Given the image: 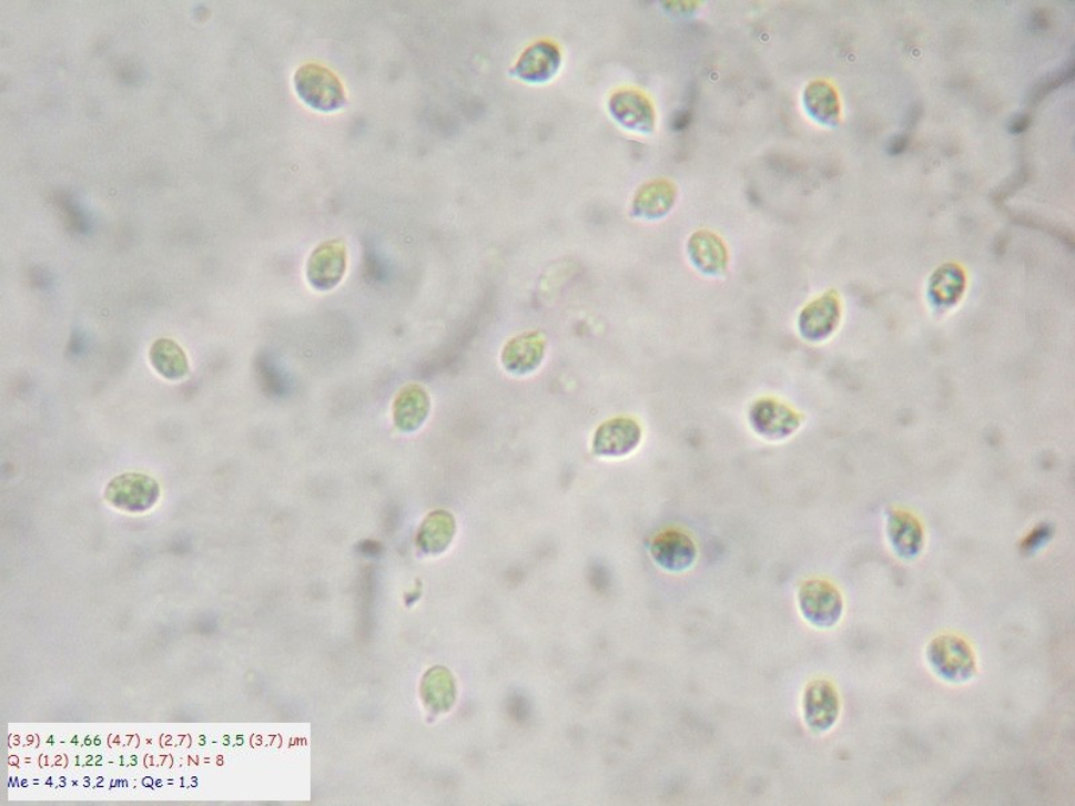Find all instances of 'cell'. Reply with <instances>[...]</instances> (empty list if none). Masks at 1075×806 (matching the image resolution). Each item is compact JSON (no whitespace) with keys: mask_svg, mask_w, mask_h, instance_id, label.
Segmentation results:
<instances>
[{"mask_svg":"<svg viewBox=\"0 0 1075 806\" xmlns=\"http://www.w3.org/2000/svg\"><path fill=\"white\" fill-rule=\"evenodd\" d=\"M294 85L298 99L315 111L331 113L339 111L347 103L339 79L329 69L317 63L298 68Z\"/></svg>","mask_w":1075,"mask_h":806,"instance_id":"6da1fadb","label":"cell"},{"mask_svg":"<svg viewBox=\"0 0 1075 806\" xmlns=\"http://www.w3.org/2000/svg\"><path fill=\"white\" fill-rule=\"evenodd\" d=\"M429 397L422 386L409 385L399 391L394 401L393 416L399 430L410 433L423 427L429 415Z\"/></svg>","mask_w":1075,"mask_h":806,"instance_id":"9a60e30c","label":"cell"},{"mask_svg":"<svg viewBox=\"0 0 1075 806\" xmlns=\"http://www.w3.org/2000/svg\"><path fill=\"white\" fill-rule=\"evenodd\" d=\"M608 112L621 129L638 135H651L657 114L651 100L636 89H621L608 100Z\"/></svg>","mask_w":1075,"mask_h":806,"instance_id":"5b68a950","label":"cell"},{"mask_svg":"<svg viewBox=\"0 0 1075 806\" xmlns=\"http://www.w3.org/2000/svg\"><path fill=\"white\" fill-rule=\"evenodd\" d=\"M799 608L808 623L820 630L835 626L844 612L841 592L822 580L808 581L800 588Z\"/></svg>","mask_w":1075,"mask_h":806,"instance_id":"3957f363","label":"cell"},{"mask_svg":"<svg viewBox=\"0 0 1075 806\" xmlns=\"http://www.w3.org/2000/svg\"><path fill=\"white\" fill-rule=\"evenodd\" d=\"M803 101L808 116L815 122L823 125L836 124L841 104L830 84L824 81L812 82L805 88Z\"/></svg>","mask_w":1075,"mask_h":806,"instance_id":"2e32d148","label":"cell"},{"mask_svg":"<svg viewBox=\"0 0 1075 806\" xmlns=\"http://www.w3.org/2000/svg\"><path fill=\"white\" fill-rule=\"evenodd\" d=\"M159 497H161V490L158 482L144 473L120 475L107 486L105 490L108 503L129 512H144L152 509Z\"/></svg>","mask_w":1075,"mask_h":806,"instance_id":"277c9868","label":"cell"},{"mask_svg":"<svg viewBox=\"0 0 1075 806\" xmlns=\"http://www.w3.org/2000/svg\"><path fill=\"white\" fill-rule=\"evenodd\" d=\"M347 269L346 245L339 239L317 246L307 264L308 283L317 290H329L342 282Z\"/></svg>","mask_w":1075,"mask_h":806,"instance_id":"52a82bcc","label":"cell"},{"mask_svg":"<svg viewBox=\"0 0 1075 806\" xmlns=\"http://www.w3.org/2000/svg\"><path fill=\"white\" fill-rule=\"evenodd\" d=\"M926 660L934 674L944 682L963 684L976 675V659L965 640L952 634L929 643Z\"/></svg>","mask_w":1075,"mask_h":806,"instance_id":"7a4b0ae2","label":"cell"},{"mask_svg":"<svg viewBox=\"0 0 1075 806\" xmlns=\"http://www.w3.org/2000/svg\"><path fill=\"white\" fill-rule=\"evenodd\" d=\"M546 354V339L539 333H525L515 336L501 353V364L514 376H527L542 365Z\"/></svg>","mask_w":1075,"mask_h":806,"instance_id":"7c38bea8","label":"cell"},{"mask_svg":"<svg viewBox=\"0 0 1075 806\" xmlns=\"http://www.w3.org/2000/svg\"><path fill=\"white\" fill-rule=\"evenodd\" d=\"M748 420L757 435L768 440H780L798 428V417L784 405L773 399H760L749 410Z\"/></svg>","mask_w":1075,"mask_h":806,"instance_id":"8fae6325","label":"cell"},{"mask_svg":"<svg viewBox=\"0 0 1075 806\" xmlns=\"http://www.w3.org/2000/svg\"><path fill=\"white\" fill-rule=\"evenodd\" d=\"M906 145H907L906 136L895 137L892 144H890V147H889L890 154H901V152L906 149Z\"/></svg>","mask_w":1075,"mask_h":806,"instance_id":"ffe728a7","label":"cell"},{"mask_svg":"<svg viewBox=\"0 0 1075 806\" xmlns=\"http://www.w3.org/2000/svg\"><path fill=\"white\" fill-rule=\"evenodd\" d=\"M890 541L901 558L912 560L921 550L922 535L917 524L912 519H895L889 530Z\"/></svg>","mask_w":1075,"mask_h":806,"instance_id":"ac0fdd59","label":"cell"},{"mask_svg":"<svg viewBox=\"0 0 1075 806\" xmlns=\"http://www.w3.org/2000/svg\"><path fill=\"white\" fill-rule=\"evenodd\" d=\"M807 726L815 733L829 732L841 714V700L830 682L819 681L808 685L803 697Z\"/></svg>","mask_w":1075,"mask_h":806,"instance_id":"9c48e42d","label":"cell"},{"mask_svg":"<svg viewBox=\"0 0 1075 806\" xmlns=\"http://www.w3.org/2000/svg\"><path fill=\"white\" fill-rule=\"evenodd\" d=\"M677 202V188L670 181L657 180L642 184L632 201V215L641 221H659L671 213Z\"/></svg>","mask_w":1075,"mask_h":806,"instance_id":"5bb4252c","label":"cell"},{"mask_svg":"<svg viewBox=\"0 0 1075 806\" xmlns=\"http://www.w3.org/2000/svg\"><path fill=\"white\" fill-rule=\"evenodd\" d=\"M150 360L152 367L165 379L178 380L187 376L186 354L174 340L158 339L151 346Z\"/></svg>","mask_w":1075,"mask_h":806,"instance_id":"e0dca14e","label":"cell"},{"mask_svg":"<svg viewBox=\"0 0 1075 806\" xmlns=\"http://www.w3.org/2000/svg\"><path fill=\"white\" fill-rule=\"evenodd\" d=\"M687 255L704 276L724 275L729 266V252L723 241L709 231H699L687 243Z\"/></svg>","mask_w":1075,"mask_h":806,"instance_id":"4fadbf2b","label":"cell"},{"mask_svg":"<svg viewBox=\"0 0 1075 806\" xmlns=\"http://www.w3.org/2000/svg\"><path fill=\"white\" fill-rule=\"evenodd\" d=\"M650 551L655 563L670 573H682L697 560L696 543L679 530L660 532L652 539Z\"/></svg>","mask_w":1075,"mask_h":806,"instance_id":"30bf717a","label":"cell"},{"mask_svg":"<svg viewBox=\"0 0 1075 806\" xmlns=\"http://www.w3.org/2000/svg\"><path fill=\"white\" fill-rule=\"evenodd\" d=\"M1028 124H1030L1028 116H1017L1013 120V123H1011L1010 131H1013L1014 133H1021L1027 130Z\"/></svg>","mask_w":1075,"mask_h":806,"instance_id":"d6986e66","label":"cell"},{"mask_svg":"<svg viewBox=\"0 0 1075 806\" xmlns=\"http://www.w3.org/2000/svg\"><path fill=\"white\" fill-rule=\"evenodd\" d=\"M641 440L642 430L638 421L629 417H616L596 429L591 452L604 459H621L632 455Z\"/></svg>","mask_w":1075,"mask_h":806,"instance_id":"8992f818","label":"cell"},{"mask_svg":"<svg viewBox=\"0 0 1075 806\" xmlns=\"http://www.w3.org/2000/svg\"><path fill=\"white\" fill-rule=\"evenodd\" d=\"M562 67V53L556 43L539 41L527 48L513 69L515 78L529 84H546Z\"/></svg>","mask_w":1075,"mask_h":806,"instance_id":"ba28073f","label":"cell"}]
</instances>
